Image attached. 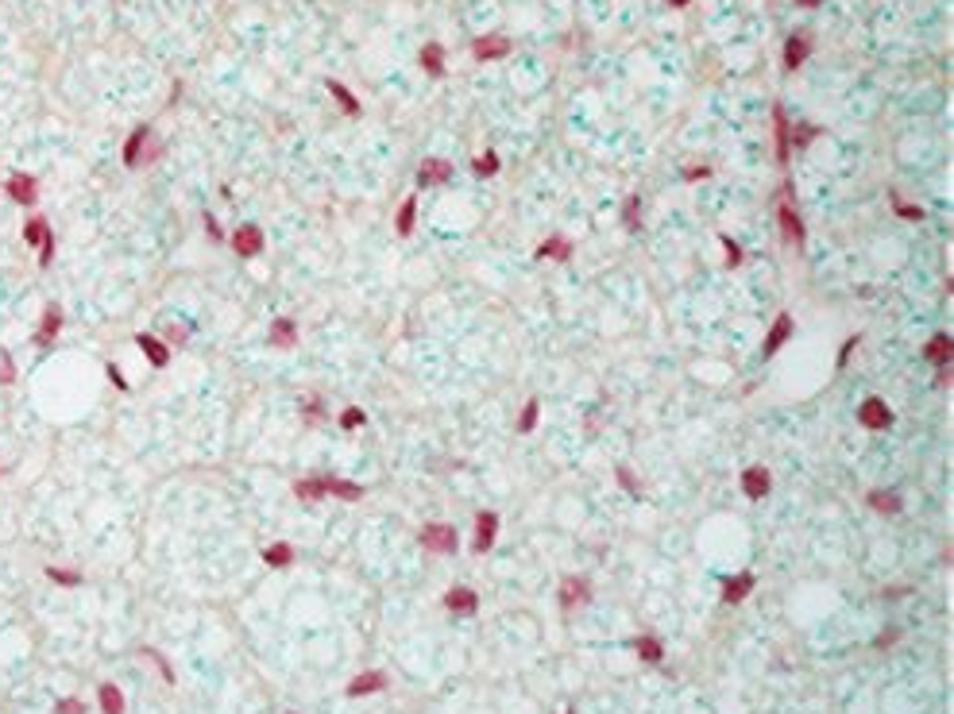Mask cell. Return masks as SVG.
<instances>
[{
	"mask_svg": "<svg viewBox=\"0 0 954 714\" xmlns=\"http://www.w3.org/2000/svg\"><path fill=\"white\" fill-rule=\"evenodd\" d=\"M414 216H417V197H406L402 201V213H398V236H409L414 232Z\"/></svg>",
	"mask_w": 954,
	"mask_h": 714,
	"instance_id": "cell-32",
	"label": "cell"
},
{
	"mask_svg": "<svg viewBox=\"0 0 954 714\" xmlns=\"http://www.w3.org/2000/svg\"><path fill=\"white\" fill-rule=\"evenodd\" d=\"M202 221H205V232H209V240H213V243H221V240H224V232H221V224H217V216H213V213H205Z\"/></svg>",
	"mask_w": 954,
	"mask_h": 714,
	"instance_id": "cell-43",
	"label": "cell"
},
{
	"mask_svg": "<svg viewBox=\"0 0 954 714\" xmlns=\"http://www.w3.org/2000/svg\"><path fill=\"white\" fill-rule=\"evenodd\" d=\"M16 378V367H12V359H0V386H8Z\"/></svg>",
	"mask_w": 954,
	"mask_h": 714,
	"instance_id": "cell-46",
	"label": "cell"
},
{
	"mask_svg": "<svg viewBox=\"0 0 954 714\" xmlns=\"http://www.w3.org/2000/svg\"><path fill=\"white\" fill-rule=\"evenodd\" d=\"M104 371H109V378H112V386H116V390H120V394H128V390H131V383H128V378H124V371H120L116 363H109V367H104Z\"/></svg>",
	"mask_w": 954,
	"mask_h": 714,
	"instance_id": "cell-38",
	"label": "cell"
},
{
	"mask_svg": "<svg viewBox=\"0 0 954 714\" xmlns=\"http://www.w3.org/2000/svg\"><path fill=\"white\" fill-rule=\"evenodd\" d=\"M422 545L429 552H456V545H460V537H456V529L452 526H441V521H433V526H425L422 529Z\"/></svg>",
	"mask_w": 954,
	"mask_h": 714,
	"instance_id": "cell-4",
	"label": "cell"
},
{
	"mask_svg": "<svg viewBox=\"0 0 954 714\" xmlns=\"http://www.w3.org/2000/svg\"><path fill=\"white\" fill-rule=\"evenodd\" d=\"M815 136H819V128H815V124H804V128H800L792 139H796V147H808V139H815Z\"/></svg>",
	"mask_w": 954,
	"mask_h": 714,
	"instance_id": "cell-44",
	"label": "cell"
},
{
	"mask_svg": "<svg viewBox=\"0 0 954 714\" xmlns=\"http://www.w3.org/2000/svg\"><path fill=\"white\" fill-rule=\"evenodd\" d=\"M54 714H85V703H78V699H59V703H54Z\"/></svg>",
	"mask_w": 954,
	"mask_h": 714,
	"instance_id": "cell-41",
	"label": "cell"
},
{
	"mask_svg": "<svg viewBox=\"0 0 954 714\" xmlns=\"http://www.w3.org/2000/svg\"><path fill=\"white\" fill-rule=\"evenodd\" d=\"M772 128H777V163L785 166L788 163V147H792V136H788V116H785V109H772Z\"/></svg>",
	"mask_w": 954,
	"mask_h": 714,
	"instance_id": "cell-17",
	"label": "cell"
},
{
	"mask_svg": "<svg viewBox=\"0 0 954 714\" xmlns=\"http://www.w3.org/2000/svg\"><path fill=\"white\" fill-rule=\"evenodd\" d=\"M618 479H622V487L630 494H637V479H634V471H630V468H618Z\"/></svg>",
	"mask_w": 954,
	"mask_h": 714,
	"instance_id": "cell-47",
	"label": "cell"
},
{
	"mask_svg": "<svg viewBox=\"0 0 954 714\" xmlns=\"http://www.w3.org/2000/svg\"><path fill=\"white\" fill-rule=\"evenodd\" d=\"M537 259H557V263H568L572 259V243L565 240V236H552V240H545L537 247Z\"/></svg>",
	"mask_w": 954,
	"mask_h": 714,
	"instance_id": "cell-22",
	"label": "cell"
},
{
	"mask_svg": "<svg viewBox=\"0 0 954 714\" xmlns=\"http://www.w3.org/2000/svg\"><path fill=\"white\" fill-rule=\"evenodd\" d=\"M672 4H676V8H684V4H688V0H672Z\"/></svg>",
	"mask_w": 954,
	"mask_h": 714,
	"instance_id": "cell-52",
	"label": "cell"
},
{
	"mask_svg": "<svg viewBox=\"0 0 954 714\" xmlns=\"http://www.w3.org/2000/svg\"><path fill=\"white\" fill-rule=\"evenodd\" d=\"M294 494H298L302 502H317V498H325V479H298L294 483Z\"/></svg>",
	"mask_w": 954,
	"mask_h": 714,
	"instance_id": "cell-28",
	"label": "cell"
},
{
	"mask_svg": "<svg viewBox=\"0 0 954 714\" xmlns=\"http://www.w3.org/2000/svg\"><path fill=\"white\" fill-rule=\"evenodd\" d=\"M788 336H792V317H788V313H780V317H777V325H772V332H769V340H765V348H761V351H765V356H777V351H780V344H785Z\"/></svg>",
	"mask_w": 954,
	"mask_h": 714,
	"instance_id": "cell-21",
	"label": "cell"
},
{
	"mask_svg": "<svg viewBox=\"0 0 954 714\" xmlns=\"http://www.w3.org/2000/svg\"><path fill=\"white\" fill-rule=\"evenodd\" d=\"M24 243L39 251V271H51L59 243H54V236H51V224H46V216H27V224H24Z\"/></svg>",
	"mask_w": 954,
	"mask_h": 714,
	"instance_id": "cell-1",
	"label": "cell"
},
{
	"mask_svg": "<svg viewBox=\"0 0 954 714\" xmlns=\"http://www.w3.org/2000/svg\"><path fill=\"white\" fill-rule=\"evenodd\" d=\"M375 691H387V675L383 672H364L348 683V695L352 699H364V695H375Z\"/></svg>",
	"mask_w": 954,
	"mask_h": 714,
	"instance_id": "cell-14",
	"label": "cell"
},
{
	"mask_svg": "<svg viewBox=\"0 0 954 714\" xmlns=\"http://www.w3.org/2000/svg\"><path fill=\"white\" fill-rule=\"evenodd\" d=\"M364 421H367L364 409H344V413H340V425H344V428H359Z\"/></svg>",
	"mask_w": 954,
	"mask_h": 714,
	"instance_id": "cell-40",
	"label": "cell"
},
{
	"mask_svg": "<svg viewBox=\"0 0 954 714\" xmlns=\"http://www.w3.org/2000/svg\"><path fill=\"white\" fill-rule=\"evenodd\" d=\"M722 251H727V263H730V266H738V263H742V247L734 243L730 236H722Z\"/></svg>",
	"mask_w": 954,
	"mask_h": 714,
	"instance_id": "cell-42",
	"label": "cell"
},
{
	"mask_svg": "<svg viewBox=\"0 0 954 714\" xmlns=\"http://www.w3.org/2000/svg\"><path fill=\"white\" fill-rule=\"evenodd\" d=\"M325 85H329V93H332V97H337V104H340V112H344V116H359V112H364V109H359V101H356V97H352V93L344 89V81L329 78Z\"/></svg>",
	"mask_w": 954,
	"mask_h": 714,
	"instance_id": "cell-24",
	"label": "cell"
},
{
	"mask_svg": "<svg viewBox=\"0 0 954 714\" xmlns=\"http://www.w3.org/2000/svg\"><path fill=\"white\" fill-rule=\"evenodd\" d=\"M812 54V31H796V35H788V43H785V66L788 70H796L800 62Z\"/></svg>",
	"mask_w": 954,
	"mask_h": 714,
	"instance_id": "cell-12",
	"label": "cell"
},
{
	"mask_svg": "<svg viewBox=\"0 0 954 714\" xmlns=\"http://www.w3.org/2000/svg\"><path fill=\"white\" fill-rule=\"evenodd\" d=\"M263 564H267V568H286V564H294V548L286 545V540H274V545H267V548H263Z\"/></svg>",
	"mask_w": 954,
	"mask_h": 714,
	"instance_id": "cell-26",
	"label": "cell"
},
{
	"mask_svg": "<svg viewBox=\"0 0 954 714\" xmlns=\"http://www.w3.org/2000/svg\"><path fill=\"white\" fill-rule=\"evenodd\" d=\"M495 533H499V513L483 510L480 518H475V540H472V548L475 552H487L495 545Z\"/></svg>",
	"mask_w": 954,
	"mask_h": 714,
	"instance_id": "cell-10",
	"label": "cell"
},
{
	"mask_svg": "<svg viewBox=\"0 0 954 714\" xmlns=\"http://www.w3.org/2000/svg\"><path fill=\"white\" fill-rule=\"evenodd\" d=\"M753 591V575L750 571H742V575H734V579H727V583H722V603H742V598H746Z\"/></svg>",
	"mask_w": 954,
	"mask_h": 714,
	"instance_id": "cell-19",
	"label": "cell"
},
{
	"mask_svg": "<svg viewBox=\"0 0 954 714\" xmlns=\"http://www.w3.org/2000/svg\"><path fill=\"white\" fill-rule=\"evenodd\" d=\"M422 70L433 74V78H441V74H444V51L437 43H429L425 51H422Z\"/></svg>",
	"mask_w": 954,
	"mask_h": 714,
	"instance_id": "cell-29",
	"label": "cell"
},
{
	"mask_svg": "<svg viewBox=\"0 0 954 714\" xmlns=\"http://www.w3.org/2000/svg\"><path fill=\"white\" fill-rule=\"evenodd\" d=\"M587 598H591V583H587V579L568 575L565 583H560V606H565V610H576V606H584Z\"/></svg>",
	"mask_w": 954,
	"mask_h": 714,
	"instance_id": "cell-8",
	"label": "cell"
},
{
	"mask_svg": "<svg viewBox=\"0 0 954 714\" xmlns=\"http://www.w3.org/2000/svg\"><path fill=\"white\" fill-rule=\"evenodd\" d=\"M143 656H151V660L159 664V672H163V680H167V683H174V668L167 664V656H163V653H155V649H143Z\"/></svg>",
	"mask_w": 954,
	"mask_h": 714,
	"instance_id": "cell-36",
	"label": "cell"
},
{
	"mask_svg": "<svg viewBox=\"0 0 954 714\" xmlns=\"http://www.w3.org/2000/svg\"><path fill=\"white\" fill-rule=\"evenodd\" d=\"M893 641H896V633H893V630H889V633H881V637H877V649H885V645H893Z\"/></svg>",
	"mask_w": 954,
	"mask_h": 714,
	"instance_id": "cell-50",
	"label": "cell"
},
{
	"mask_svg": "<svg viewBox=\"0 0 954 714\" xmlns=\"http://www.w3.org/2000/svg\"><path fill=\"white\" fill-rule=\"evenodd\" d=\"M637 656H642L645 664H661V656H665V649H661V641H657V637H637Z\"/></svg>",
	"mask_w": 954,
	"mask_h": 714,
	"instance_id": "cell-30",
	"label": "cell"
},
{
	"mask_svg": "<svg viewBox=\"0 0 954 714\" xmlns=\"http://www.w3.org/2000/svg\"><path fill=\"white\" fill-rule=\"evenodd\" d=\"M232 251L240 255V259H255V255L263 251V232L255 224H240L232 232Z\"/></svg>",
	"mask_w": 954,
	"mask_h": 714,
	"instance_id": "cell-5",
	"label": "cell"
},
{
	"mask_svg": "<svg viewBox=\"0 0 954 714\" xmlns=\"http://www.w3.org/2000/svg\"><path fill=\"white\" fill-rule=\"evenodd\" d=\"M97 699H101V714H124V695L116 683H101Z\"/></svg>",
	"mask_w": 954,
	"mask_h": 714,
	"instance_id": "cell-25",
	"label": "cell"
},
{
	"mask_svg": "<svg viewBox=\"0 0 954 714\" xmlns=\"http://www.w3.org/2000/svg\"><path fill=\"white\" fill-rule=\"evenodd\" d=\"M858 421H862L865 428H889L893 425V409L881 402V398H865L862 406H858Z\"/></svg>",
	"mask_w": 954,
	"mask_h": 714,
	"instance_id": "cell-6",
	"label": "cell"
},
{
	"mask_svg": "<svg viewBox=\"0 0 954 714\" xmlns=\"http://www.w3.org/2000/svg\"><path fill=\"white\" fill-rule=\"evenodd\" d=\"M858 344H862V336H850V340H846L843 351H838V359H835V367H846V363H850V356H854V348H858Z\"/></svg>",
	"mask_w": 954,
	"mask_h": 714,
	"instance_id": "cell-39",
	"label": "cell"
},
{
	"mask_svg": "<svg viewBox=\"0 0 954 714\" xmlns=\"http://www.w3.org/2000/svg\"><path fill=\"white\" fill-rule=\"evenodd\" d=\"M472 170H475V174H480V178H491V174H499V155H495V151H487V155H480V159H475V163H472Z\"/></svg>",
	"mask_w": 954,
	"mask_h": 714,
	"instance_id": "cell-33",
	"label": "cell"
},
{
	"mask_svg": "<svg viewBox=\"0 0 954 714\" xmlns=\"http://www.w3.org/2000/svg\"><path fill=\"white\" fill-rule=\"evenodd\" d=\"M684 178H688V182H700V178H711V170L707 166H688V170H684Z\"/></svg>",
	"mask_w": 954,
	"mask_h": 714,
	"instance_id": "cell-48",
	"label": "cell"
},
{
	"mask_svg": "<svg viewBox=\"0 0 954 714\" xmlns=\"http://www.w3.org/2000/svg\"><path fill=\"white\" fill-rule=\"evenodd\" d=\"M780 232H785V240L788 243H804V224H800V216L792 213V201L785 197V201H780Z\"/></svg>",
	"mask_w": 954,
	"mask_h": 714,
	"instance_id": "cell-15",
	"label": "cell"
},
{
	"mask_svg": "<svg viewBox=\"0 0 954 714\" xmlns=\"http://www.w3.org/2000/svg\"><path fill=\"white\" fill-rule=\"evenodd\" d=\"M305 417H309V421L321 417V398H309V402H305Z\"/></svg>",
	"mask_w": 954,
	"mask_h": 714,
	"instance_id": "cell-49",
	"label": "cell"
},
{
	"mask_svg": "<svg viewBox=\"0 0 954 714\" xmlns=\"http://www.w3.org/2000/svg\"><path fill=\"white\" fill-rule=\"evenodd\" d=\"M43 575L59 587H81V571H74V568H46Z\"/></svg>",
	"mask_w": 954,
	"mask_h": 714,
	"instance_id": "cell-31",
	"label": "cell"
},
{
	"mask_svg": "<svg viewBox=\"0 0 954 714\" xmlns=\"http://www.w3.org/2000/svg\"><path fill=\"white\" fill-rule=\"evenodd\" d=\"M448 178H452V163H448V159H425V163L417 166V182L422 186L448 182Z\"/></svg>",
	"mask_w": 954,
	"mask_h": 714,
	"instance_id": "cell-13",
	"label": "cell"
},
{
	"mask_svg": "<svg viewBox=\"0 0 954 714\" xmlns=\"http://www.w3.org/2000/svg\"><path fill=\"white\" fill-rule=\"evenodd\" d=\"M537 409H541V402H537V398H530L526 409H522V417H518V428H522V433H533V425H537Z\"/></svg>",
	"mask_w": 954,
	"mask_h": 714,
	"instance_id": "cell-34",
	"label": "cell"
},
{
	"mask_svg": "<svg viewBox=\"0 0 954 714\" xmlns=\"http://www.w3.org/2000/svg\"><path fill=\"white\" fill-rule=\"evenodd\" d=\"M271 344L274 348H294V344H298V325H294V321H286V317H279L271 325Z\"/></svg>",
	"mask_w": 954,
	"mask_h": 714,
	"instance_id": "cell-23",
	"label": "cell"
},
{
	"mask_svg": "<svg viewBox=\"0 0 954 714\" xmlns=\"http://www.w3.org/2000/svg\"><path fill=\"white\" fill-rule=\"evenodd\" d=\"M870 506L877 513H885V518H896V513H900V498L889 491H870Z\"/></svg>",
	"mask_w": 954,
	"mask_h": 714,
	"instance_id": "cell-27",
	"label": "cell"
},
{
	"mask_svg": "<svg viewBox=\"0 0 954 714\" xmlns=\"http://www.w3.org/2000/svg\"><path fill=\"white\" fill-rule=\"evenodd\" d=\"M893 205H896V216H904V221H920L923 216V208L920 205H908V201H900V197L893 193Z\"/></svg>",
	"mask_w": 954,
	"mask_h": 714,
	"instance_id": "cell-35",
	"label": "cell"
},
{
	"mask_svg": "<svg viewBox=\"0 0 954 714\" xmlns=\"http://www.w3.org/2000/svg\"><path fill=\"white\" fill-rule=\"evenodd\" d=\"M950 351H954V340H950V332H939V336H931L928 340V359L935 367H947L950 363Z\"/></svg>",
	"mask_w": 954,
	"mask_h": 714,
	"instance_id": "cell-20",
	"label": "cell"
},
{
	"mask_svg": "<svg viewBox=\"0 0 954 714\" xmlns=\"http://www.w3.org/2000/svg\"><path fill=\"white\" fill-rule=\"evenodd\" d=\"M167 340H170V344H186L189 332H186L182 325H170V328H167Z\"/></svg>",
	"mask_w": 954,
	"mask_h": 714,
	"instance_id": "cell-45",
	"label": "cell"
},
{
	"mask_svg": "<svg viewBox=\"0 0 954 714\" xmlns=\"http://www.w3.org/2000/svg\"><path fill=\"white\" fill-rule=\"evenodd\" d=\"M62 321H66V313H62V306L59 301H51V306L43 309V317H39V328H35V344L39 348H46V344H54V340H59V332H62Z\"/></svg>",
	"mask_w": 954,
	"mask_h": 714,
	"instance_id": "cell-3",
	"label": "cell"
},
{
	"mask_svg": "<svg viewBox=\"0 0 954 714\" xmlns=\"http://www.w3.org/2000/svg\"><path fill=\"white\" fill-rule=\"evenodd\" d=\"M507 51H510V39H507V35H483V39H475V43H472V54H475L480 62L502 59Z\"/></svg>",
	"mask_w": 954,
	"mask_h": 714,
	"instance_id": "cell-11",
	"label": "cell"
},
{
	"mask_svg": "<svg viewBox=\"0 0 954 714\" xmlns=\"http://www.w3.org/2000/svg\"><path fill=\"white\" fill-rule=\"evenodd\" d=\"M147 147H151V128L143 124V128H136V131L128 136V143H124V166L136 170L143 159H147Z\"/></svg>",
	"mask_w": 954,
	"mask_h": 714,
	"instance_id": "cell-7",
	"label": "cell"
},
{
	"mask_svg": "<svg viewBox=\"0 0 954 714\" xmlns=\"http://www.w3.org/2000/svg\"><path fill=\"white\" fill-rule=\"evenodd\" d=\"M136 348L147 356V363L151 367H167L170 363V344L167 340H159V336H151V332H139L136 336Z\"/></svg>",
	"mask_w": 954,
	"mask_h": 714,
	"instance_id": "cell-9",
	"label": "cell"
},
{
	"mask_svg": "<svg viewBox=\"0 0 954 714\" xmlns=\"http://www.w3.org/2000/svg\"><path fill=\"white\" fill-rule=\"evenodd\" d=\"M622 221H626L630 228H634L637 221H642V201H637V197H630V201H626V208H622Z\"/></svg>",
	"mask_w": 954,
	"mask_h": 714,
	"instance_id": "cell-37",
	"label": "cell"
},
{
	"mask_svg": "<svg viewBox=\"0 0 954 714\" xmlns=\"http://www.w3.org/2000/svg\"><path fill=\"white\" fill-rule=\"evenodd\" d=\"M796 4H804V8H819L823 0H796Z\"/></svg>",
	"mask_w": 954,
	"mask_h": 714,
	"instance_id": "cell-51",
	"label": "cell"
},
{
	"mask_svg": "<svg viewBox=\"0 0 954 714\" xmlns=\"http://www.w3.org/2000/svg\"><path fill=\"white\" fill-rule=\"evenodd\" d=\"M4 193H8V201H12V205L31 208L35 201H39V178L27 174V170H16V174L4 178Z\"/></svg>",
	"mask_w": 954,
	"mask_h": 714,
	"instance_id": "cell-2",
	"label": "cell"
},
{
	"mask_svg": "<svg viewBox=\"0 0 954 714\" xmlns=\"http://www.w3.org/2000/svg\"><path fill=\"white\" fill-rule=\"evenodd\" d=\"M444 606L456 614H472L475 606H480V595H475L472 587H452V591L444 595Z\"/></svg>",
	"mask_w": 954,
	"mask_h": 714,
	"instance_id": "cell-16",
	"label": "cell"
},
{
	"mask_svg": "<svg viewBox=\"0 0 954 714\" xmlns=\"http://www.w3.org/2000/svg\"><path fill=\"white\" fill-rule=\"evenodd\" d=\"M742 491L750 494V498H765L769 494V471L765 468H746L742 471Z\"/></svg>",
	"mask_w": 954,
	"mask_h": 714,
	"instance_id": "cell-18",
	"label": "cell"
}]
</instances>
